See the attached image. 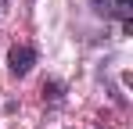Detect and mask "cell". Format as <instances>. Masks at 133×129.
Returning a JSON list of instances; mask_svg holds the SVG:
<instances>
[{
  "label": "cell",
  "mask_w": 133,
  "mask_h": 129,
  "mask_svg": "<svg viewBox=\"0 0 133 129\" xmlns=\"http://www.w3.org/2000/svg\"><path fill=\"white\" fill-rule=\"evenodd\" d=\"M90 7L101 15L122 25V32H133V0H90Z\"/></svg>",
  "instance_id": "1"
},
{
  "label": "cell",
  "mask_w": 133,
  "mask_h": 129,
  "mask_svg": "<svg viewBox=\"0 0 133 129\" xmlns=\"http://www.w3.org/2000/svg\"><path fill=\"white\" fill-rule=\"evenodd\" d=\"M32 64H36V50L29 47V43H15L11 50H7V68H11V75H29L32 72Z\"/></svg>",
  "instance_id": "2"
},
{
  "label": "cell",
  "mask_w": 133,
  "mask_h": 129,
  "mask_svg": "<svg viewBox=\"0 0 133 129\" xmlns=\"http://www.w3.org/2000/svg\"><path fill=\"white\" fill-rule=\"evenodd\" d=\"M61 90H65V86H61V83H54V79H50V83H43V101L58 104V101H61Z\"/></svg>",
  "instance_id": "3"
},
{
  "label": "cell",
  "mask_w": 133,
  "mask_h": 129,
  "mask_svg": "<svg viewBox=\"0 0 133 129\" xmlns=\"http://www.w3.org/2000/svg\"><path fill=\"white\" fill-rule=\"evenodd\" d=\"M4 7H7V0H0V18H4Z\"/></svg>",
  "instance_id": "4"
}]
</instances>
